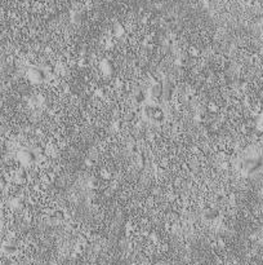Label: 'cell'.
I'll return each instance as SVG.
<instances>
[{
  "label": "cell",
  "mask_w": 263,
  "mask_h": 265,
  "mask_svg": "<svg viewBox=\"0 0 263 265\" xmlns=\"http://www.w3.org/2000/svg\"><path fill=\"white\" fill-rule=\"evenodd\" d=\"M3 250H4V252H7V254H13V252L15 251V247L10 243H7V244L3 246Z\"/></svg>",
  "instance_id": "obj_1"
},
{
  "label": "cell",
  "mask_w": 263,
  "mask_h": 265,
  "mask_svg": "<svg viewBox=\"0 0 263 265\" xmlns=\"http://www.w3.org/2000/svg\"><path fill=\"white\" fill-rule=\"evenodd\" d=\"M130 150H132V153H134V154H138V153H139V147L137 146V145H133Z\"/></svg>",
  "instance_id": "obj_2"
},
{
  "label": "cell",
  "mask_w": 263,
  "mask_h": 265,
  "mask_svg": "<svg viewBox=\"0 0 263 265\" xmlns=\"http://www.w3.org/2000/svg\"><path fill=\"white\" fill-rule=\"evenodd\" d=\"M259 124L262 126V128H263V118H262V122H259Z\"/></svg>",
  "instance_id": "obj_3"
}]
</instances>
